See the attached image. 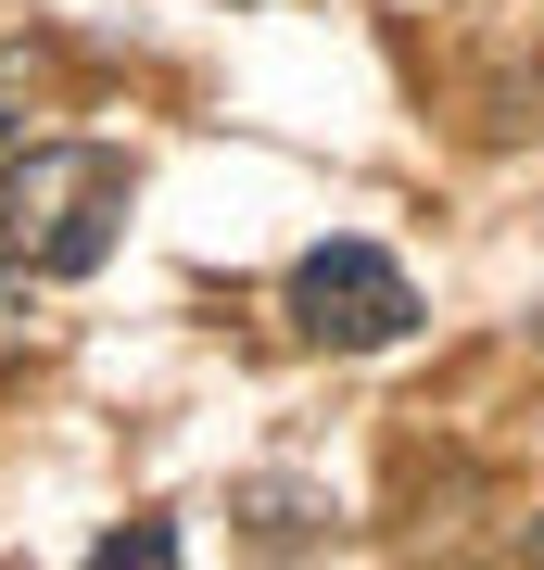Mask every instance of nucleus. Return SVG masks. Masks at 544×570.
<instances>
[{
	"mask_svg": "<svg viewBox=\"0 0 544 570\" xmlns=\"http://www.w3.org/2000/svg\"><path fill=\"white\" fill-rule=\"evenodd\" d=\"M140 165L115 140H13L0 153V266L13 279H89L127 242Z\"/></svg>",
	"mask_w": 544,
	"mask_h": 570,
	"instance_id": "obj_1",
	"label": "nucleus"
},
{
	"mask_svg": "<svg viewBox=\"0 0 544 570\" xmlns=\"http://www.w3.org/2000/svg\"><path fill=\"white\" fill-rule=\"evenodd\" d=\"M279 305L304 343H329V355H380L418 330V279L380 254V242H304L291 254V279H279Z\"/></svg>",
	"mask_w": 544,
	"mask_h": 570,
	"instance_id": "obj_2",
	"label": "nucleus"
},
{
	"mask_svg": "<svg viewBox=\"0 0 544 570\" xmlns=\"http://www.w3.org/2000/svg\"><path fill=\"white\" fill-rule=\"evenodd\" d=\"M26 115H39V51H0V140H26Z\"/></svg>",
	"mask_w": 544,
	"mask_h": 570,
	"instance_id": "obj_3",
	"label": "nucleus"
},
{
	"mask_svg": "<svg viewBox=\"0 0 544 570\" xmlns=\"http://www.w3.org/2000/svg\"><path fill=\"white\" fill-rule=\"evenodd\" d=\"M89 558H101V570H165V558H178V532H101Z\"/></svg>",
	"mask_w": 544,
	"mask_h": 570,
	"instance_id": "obj_4",
	"label": "nucleus"
},
{
	"mask_svg": "<svg viewBox=\"0 0 544 570\" xmlns=\"http://www.w3.org/2000/svg\"><path fill=\"white\" fill-rule=\"evenodd\" d=\"M13 343H26V292H13V266H0V367H13Z\"/></svg>",
	"mask_w": 544,
	"mask_h": 570,
	"instance_id": "obj_5",
	"label": "nucleus"
},
{
	"mask_svg": "<svg viewBox=\"0 0 544 570\" xmlns=\"http://www.w3.org/2000/svg\"><path fill=\"white\" fill-rule=\"evenodd\" d=\"M520 558H544V520H532V546H520Z\"/></svg>",
	"mask_w": 544,
	"mask_h": 570,
	"instance_id": "obj_6",
	"label": "nucleus"
},
{
	"mask_svg": "<svg viewBox=\"0 0 544 570\" xmlns=\"http://www.w3.org/2000/svg\"><path fill=\"white\" fill-rule=\"evenodd\" d=\"M532 330H544V317H532Z\"/></svg>",
	"mask_w": 544,
	"mask_h": 570,
	"instance_id": "obj_7",
	"label": "nucleus"
}]
</instances>
